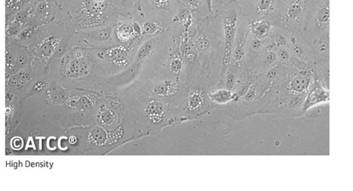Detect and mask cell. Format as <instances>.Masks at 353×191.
I'll return each mask as SVG.
<instances>
[{
  "label": "cell",
  "instance_id": "obj_3",
  "mask_svg": "<svg viewBox=\"0 0 353 191\" xmlns=\"http://www.w3.org/2000/svg\"><path fill=\"white\" fill-rule=\"evenodd\" d=\"M59 29L57 25H46L39 29L32 50L36 56L46 59L53 55L62 39Z\"/></svg>",
  "mask_w": 353,
  "mask_h": 191
},
{
  "label": "cell",
  "instance_id": "obj_4",
  "mask_svg": "<svg viewBox=\"0 0 353 191\" xmlns=\"http://www.w3.org/2000/svg\"><path fill=\"white\" fill-rule=\"evenodd\" d=\"M241 15L249 20L266 19L270 21L276 11L278 0H234Z\"/></svg>",
  "mask_w": 353,
  "mask_h": 191
},
{
  "label": "cell",
  "instance_id": "obj_13",
  "mask_svg": "<svg viewBox=\"0 0 353 191\" xmlns=\"http://www.w3.org/2000/svg\"><path fill=\"white\" fill-rule=\"evenodd\" d=\"M204 103L203 92L200 90H195L190 94L189 99V108L191 111H198Z\"/></svg>",
  "mask_w": 353,
  "mask_h": 191
},
{
  "label": "cell",
  "instance_id": "obj_1",
  "mask_svg": "<svg viewBox=\"0 0 353 191\" xmlns=\"http://www.w3.org/2000/svg\"><path fill=\"white\" fill-rule=\"evenodd\" d=\"M213 15L219 18L222 24L224 48L222 75H224L227 72L231 63L240 11L234 0H223L220 5H217L216 10H213Z\"/></svg>",
  "mask_w": 353,
  "mask_h": 191
},
{
  "label": "cell",
  "instance_id": "obj_15",
  "mask_svg": "<svg viewBox=\"0 0 353 191\" xmlns=\"http://www.w3.org/2000/svg\"><path fill=\"white\" fill-rule=\"evenodd\" d=\"M115 121V113L111 110L104 111L98 117V122L102 127H110Z\"/></svg>",
  "mask_w": 353,
  "mask_h": 191
},
{
  "label": "cell",
  "instance_id": "obj_11",
  "mask_svg": "<svg viewBox=\"0 0 353 191\" xmlns=\"http://www.w3.org/2000/svg\"><path fill=\"white\" fill-rule=\"evenodd\" d=\"M107 53V57L117 67L125 66L128 58V53L125 48H113Z\"/></svg>",
  "mask_w": 353,
  "mask_h": 191
},
{
  "label": "cell",
  "instance_id": "obj_9",
  "mask_svg": "<svg viewBox=\"0 0 353 191\" xmlns=\"http://www.w3.org/2000/svg\"><path fill=\"white\" fill-rule=\"evenodd\" d=\"M150 6L157 16L170 20L175 10L176 0H149Z\"/></svg>",
  "mask_w": 353,
  "mask_h": 191
},
{
  "label": "cell",
  "instance_id": "obj_16",
  "mask_svg": "<svg viewBox=\"0 0 353 191\" xmlns=\"http://www.w3.org/2000/svg\"><path fill=\"white\" fill-rule=\"evenodd\" d=\"M164 25H161L160 23H155V22H146L143 25V29L145 32L148 34H154L156 32H159L160 31H163Z\"/></svg>",
  "mask_w": 353,
  "mask_h": 191
},
{
  "label": "cell",
  "instance_id": "obj_6",
  "mask_svg": "<svg viewBox=\"0 0 353 191\" xmlns=\"http://www.w3.org/2000/svg\"><path fill=\"white\" fill-rule=\"evenodd\" d=\"M249 33L254 38L266 40L270 37L273 25L269 20L253 19L249 20Z\"/></svg>",
  "mask_w": 353,
  "mask_h": 191
},
{
  "label": "cell",
  "instance_id": "obj_2",
  "mask_svg": "<svg viewBox=\"0 0 353 191\" xmlns=\"http://www.w3.org/2000/svg\"><path fill=\"white\" fill-rule=\"evenodd\" d=\"M312 0H278L270 21L289 32L300 33L303 29Z\"/></svg>",
  "mask_w": 353,
  "mask_h": 191
},
{
  "label": "cell",
  "instance_id": "obj_8",
  "mask_svg": "<svg viewBox=\"0 0 353 191\" xmlns=\"http://www.w3.org/2000/svg\"><path fill=\"white\" fill-rule=\"evenodd\" d=\"M115 35L121 43L130 45L137 38L138 33H137L135 25L124 22L117 26Z\"/></svg>",
  "mask_w": 353,
  "mask_h": 191
},
{
  "label": "cell",
  "instance_id": "obj_10",
  "mask_svg": "<svg viewBox=\"0 0 353 191\" xmlns=\"http://www.w3.org/2000/svg\"><path fill=\"white\" fill-rule=\"evenodd\" d=\"M312 72L310 70H302L295 75L292 80L291 88L294 91L302 92L309 86L311 81Z\"/></svg>",
  "mask_w": 353,
  "mask_h": 191
},
{
  "label": "cell",
  "instance_id": "obj_7",
  "mask_svg": "<svg viewBox=\"0 0 353 191\" xmlns=\"http://www.w3.org/2000/svg\"><path fill=\"white\" fill-rule=\"evenodd\" d=\"M330 93L328 90L322 86H316L308 94L304 103V110L307 111L315 106L329 102Z\"/></svg>",
  "mask_w": 353,
  "mask_h": 191
},
{
  "label": "cell",
  "instance_id": "obj_12",
  "mask_svg": "<svg viewBox=\"0 0 353 191\" xmlns=\"http://www.w3.org/2000/svg\"><path fill=\"white\" fill-rule=\"evenodd\" d=\"M210 99L217 105H226L235 99V94L228 89H220L209 94Z\"/></svg>",
  "mask_w": 353,
  "mask_h": 191
},
{
  "label": "cell",
  "instance_id": "obj_5",
  "mask_svg": "<svg viewBox=\"0 0 353 191\" xmlns=\"http://www.w3.org/2000/svg\"><path fill=\"white\" fill-rule=\"evenodd\" d=\"M28 55L22 47L18 45L7 46V73H18L20 69L25 67L27 64Z\"/></svg>",
  "mask_w": 353,
  "mask_h": 191
},
{
  "label": "cell",
  "instance_id": "obj_14",
  "mask_svg": "<svg viewBox=\"0 0 353 191\" xmlns=\"http://www.w3.org/2000/svg\"><path fill=\"white\" fill-rule=\"evenodd\" d=\"M86 35H88L89 38L92 40L98 41V42H104L109 40L110 38L111 33H112V29H98L91 31V32H88Z\"/></svg>",
  "mask_w": 353,
  "mask_h": 191
},
{
  "label": "cell",
  "instance_id": "obj_17",
  "mask_svg": "<svg viewBox=\"0 0 353 191\" xmlns=\"http://www.w3.org/2000/svg\"><path fill=\"white\" fill-rule=\"evenodd\" d=\"M182 59L178 55H175L170 60V68L171 70L172 73L174 74H179L180 70L182 68Z\"/></svg>",
  "mask_w": 353,
  "mask_h": 191
}]
</instances>
